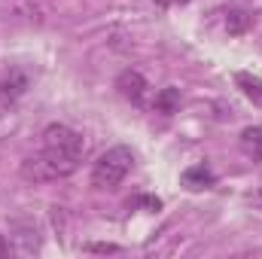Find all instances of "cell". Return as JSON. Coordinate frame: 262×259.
<instances>
[{
    "mask_svg": "<svg viewBox=\"0 0 262 259\" xmlns=\"http://www.w3.org/2000/svg\"><path fill=\"white\" fill-rule=\"evenodd\" d=\"M85 156V140L79 131H73L70 125L52 122L43 128L40 137V149L37 156L21 162V177L31 183H49V180H61L70 177Z\"/></svg>",
    "mask_w": 262,
    "mask_h": 259,
    "instance_id": "1",
    "label": "cell"
},
{
    "mask_svg": "<svg viewBox=\"0 0 262 259\" xmlns=\"http://www.w3.org/2000/svg\"><path fill=\"white\" fill-rule=\"evenodd\" d=\"M131 165H134V153L128 146H110L92 165V186L95 189H116L128 177Z\"/></svg>",
    "mask_w": 262,
    "mask_h": 259,
    "instance_id": "2",
    "label": "cell"
},
{
    "mask_svg": "<svg viewBox=\"0 0 262 259\" xmlns=\"http://www.w3.org/2000/svg\"><path fill=\"white\" fill-rule=\"evenodd\" d=\"M146 79H143V73L140 70H122L119 76H116V92L125 98V101H131V104H143V98H146Z\"/></svg>",
    "mask_w": 262,
    "mask_h": 259,
    "instance_id": "3",
    "label": "cell"
},
{
    "mask_svg": "<svg viewBox=\"0 0 262 259\" xmlns=\"http://www.w3.org/2000/svg\"><path fill=\"white\" fill-rule=\"evenodd\" d=\"M180 183L189 189V192H201V189H213L216 186V174L210 165L198 162V165H189L183 174H180Z\"/></svg>",
    "mask_w": 262,
    "mask_h": 259,
    "instance_id": "4",
    "label": "cell"
},
{
    "mask_svg": "<svg viewBox=\"0 0 262 259\" xmlns=\"http://www.w3.org/2000/svg\"><path fill=\"white\" fill-rule=\"evenodd\" d=\"M238 146L247 159L253 162H262V125H247L238 137Z\"/></svg>",
    "mask_w": 262,
    "mask_h": 259,
    "instance_id": "5",
    "label": "cell"
},
{
    "mask_svg": "<svg viewBox=\"0 0 262 259\" xmlns=\"http://www.w3.org/2000/svg\"><path fill=\"white\" fill-rule=\"evenodd\" d=\"M25 89H28V76L18 73V70H12L6 79H0V104H12V101H18V98L25 95Z\"/></svg>",
    "mask_w": 262,
    "mask_h": 259,
    "instance_id": "6",
    "label": "cell"
},
{
    "mask_svg": "<svg viewBox=\"0 0 262 259\" xmlns=\"http://www.w3.org/2000/svg\"><path fill=\"white\" fill-rule=\"evenodd\" d=\"M180 101H183L180 89H177V85H165L162 92H156L152 110H159V113H165V116H174V113L180 110Z\"/></svg>",
    "mask_w": 262,
    "mask_h": 259,
    "instance_id": "7",
    "label": "cell"
},
{
    "mask_svg": "<svg viewBox=\"0 0 262 259\" xmlns=\"http://www.w3.org/2000/svg\"><path fill=\"white\" fill-rule=\"evenodd\" d=\"M235 85L244 92V98H250L256 107H262V79L259 76H253V73H247V70H238V73H235Z\"/></svg>",
    "mask_w": 262,
    "mask_h": 259,
    "instance_id": "8",
    "label": "cell"
},
{
    "mask_svg": "<svg viewBox=\"0 0 262 259\" xmlns=\"http://www.w3.org/2000/svg\"><path fill=\"white\" fill-rule=\"evenodd\" d=\"M250 25H253V15H250L247 9H229V12H226V31H229L232 37L244 34Z\"/></svg>",
    "mask_w": 262,
    "mask_h": 259,
    "instance_id": "9",
    "label": "cell"
},
{
    "mask_svg": "<svg viewBox=\"0 0 262 259\" xmlns=\"http://www.w3.org/2000/svg\"><path fill=\"white\" fill-rule=\"evenodd\" d=\"M89 250H92V253H119L116 244H89Z\"/></svg>",
    "mask_w": 262,
    "mask_h": 259,
    "instance_id": "10",
    "label": "cell"
},
{
    "mask_svg": "<svg viewBox=\"0 0 262 259\" xmlns=\"http://www.w3.org/2000/svg\"><path fill=\"white\" fill-rule=\"evenodd\" d=\"M189 0H156V6H183Z\"/></svg>",
    "mask_w": 262,
    "mask_h": 259,
    "instance_id": "11",
    "label": "cell"
},
{
    "mask_svg": "<svg viewBox=\"0 0 262 259\" xmlns=\"http://www.w3.org/2000/svg\"><path fill=\"white\" fill-rule=\"evenodd\" d=\"M3 256H9V244H6V238L0 235V259H3Z\"/></svg>",
    "mask_w": 262,
    "mask_h": 259,
    "instance_id": "12",
    "label": "cell"
}]
</instances>
